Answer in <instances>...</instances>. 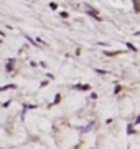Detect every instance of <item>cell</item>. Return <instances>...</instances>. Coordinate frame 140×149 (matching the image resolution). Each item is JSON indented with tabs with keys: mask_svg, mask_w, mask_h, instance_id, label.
Returning a JSON list of instances; mask_svg holds the SVG:
<instances>
[]
</instances>
